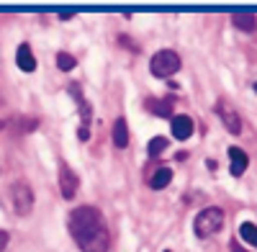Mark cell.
I'll return each mask as SVG.
<instances>
[{
  "mask_svg": "<svg viewBox=\"0 0 257 252\" xmlns=\"http://www.w3.org/2000/svg\"><path fill=\"white\" fill-rule=\"evenodd\" d=\"M67 229L82 252H108L111 232L103 214L93 206H80L67 216Z\"/></svg>",
  "mask_w": 257,
  "mask_h": 252,
  "instance_id": "cell-1",
  "label": "cell"
},
{
  "mask_svg": "<svg viewBox=\"0 0 257 252\" xmlns=\"http://www.w3.org/2000/svg\"><path fill=\"white\" fill-rule=\"evenodd\" d=\"M180 70V54L173 49H162L149 59V72L160 80H170V75H175Z\"/></svg>",
  "mask_w": 257,
  "mask_h": 252,
  "instance_id": "cell-2",
  "label": "cell"
},
{
  "mask_svg": "<svg viewBox=\"0 0 257 252\" xmlns=\"http://www.w3.org/2000/svg\"><path fill=\"white\" fill-rule=\"evenodd\" d=\"M221 226H224V211H221V208H216V206L203 208V211L196 216V224H193V229H196V237H201V239L216 234Z\"/></svg>",
  "mask_w": 257,
  "mask_h": 252,
  "instance_id": "cell-3",
  "label": "cell"
},
{
  "mask_svg": "<svg viewBox=\"0 0 257 252\" xmlns=\"http://www.w3.org/2000/svg\"><path fill=\"white\" fill-rule=\"evenodd\" d=\"M11 203H13V211L18 216H29L31 208H34V191L26 180H16L11 185Z\"/></svg>",
  "mask_w": 257,
  "mask_h": 252,
  "instance_id": "cell-4",
  "label": "cell"
},
{
  "mask_svg": "<svg viewBox=\"0 0 257 252\" xmlns=\"http://www.w3.org/2000/svg\"><path fill=\"white\" fill-rule=\"evenodd\" d=\"M213 111H216V116L221 118V123L226 126V132H229V134H239V132H242V118H239L237 108H234L229 100L221 98V100L216 103V108H213Z\"/></svg>",
  "mask_w": 257,
  "mask_h": 252,
  "instance_id": "cell-5",
  "label": "cell"
},
{
  "mask_svg": "<svg viewBox=\"0 0 257 252\" xmlns=\"http://www.w3.org/2000/svg\"><path fill=\"white\" fill-rule=\"evenodd\" d=\"M77 175L70 170V165H59V191H62V196L67 198V201H72L75 198V193H77Z\"/></svg>",
  "mask_w": 257,
  "mask_h": 252,
  "instance_id": "cell-6",
  "label": "cell"
},
{
  "mask_svg": "<svg viewBox=\"0 0 257 252\" xmlns=\"http://www.w3.org/2000/svg\"><path fill=\"white\" fill-rule=\"evenodd\" d=\"M170 132H173V137L178 142H185L190 134H193V118L180 113V116H173V123H170Z\"/></svg>",
  "mask_w": 257,
  "mask_h": 252,
  "instance_id": "cell-7",
  "label": "cell"
},
{
  "mask_svg": "<svg viewBox=\"0 0 257 252\" xmlns=\"http://www.w3.org/2000/svg\"><path fill=\"white\" fill-rule=\"evenodd\" d=\"M229 157H231V165H229V173H231L234 178H239V175H244V170H247V165H249V157H247V152H244V150H239V147H229Z\"/></svg>",
  "mask_w": 257,
  "mask_h": 252,
  "instance_id": "cell-8",
  "label": "cell"
},
{
  "mask_svg": "<svg viewBox=\"0 0 257 252\" xmlns=\"http://www.w3.org/2000/svg\"><path fill=\"white\" fill-rule=\"evenodd\" d=\"M16 65H18L21 72H34V70H36V57H34V52H31L29 44H21V47H18V52H16Z\"/></svg>",
  "mask_w": 257,
  "mask_h": 252,
  "instance_id": "cell-9",
  "label": "cell"
},
{
  "mask_svg": "<svg viewBox=\"0 0 257 252\" xmlns=\"http://www.w3.org/2000/svg\"><path fill=\"white\" fill-rule=\"evenodd\" d=\"M70 93H72V98H75V103H77V108H80V116H82V129H88V123H90V118H93V108H90V103L82 98L80 85H72V88H70Z\"/></svg>",
  "mask_w": 257,
  "mask_h": 252,
  "instance_id": "cell-10",
  "label": "cell"
},
{
  "mask_svg": "<svg viewBox=\"0 0 257 252\" xmlns=\"http://www.w3.org/2000/svg\"><path fill=\"white\" fill-rule=\"evenodd\" d=\"M231 24L237 26V29H242V31H247V34H252L257 29V18L249 11H237V13L231 16Z\"/></svg>",
  "mask_w": 257,
  "mask_h": 252,
  "instance_id": "cell-11",
  "label": "cell"
},
{
  "mask_svg": "<svg viewBox=\"0 0 257 252\" xmlns=\"http://www.w3.org/2000/svg\"><path fill=\"white\" fill-rule=\"evenodd\" d=\"M111 139H113V147H118V150H123V147L128 144V129H126V118H123V116H118V118L113 121V134H111Z\"/></svg>",
  "mask_w": 257,
  "mask_h": 252,
  "instance_id": "cell-12",
  "label": "cell"
},
{
  "mask_svg": "<svg viewBox=\"0 0 257 252\" xmlns=\"http://www.w3.org/2000/svg\"><path fill=\"white\" fill-rule=\"evenodd\" d=\"M144 108L147 111H152L155 116H162V118H173V103L167 100H147L144 103Z\"/></svg>",
  "mask_w": 257,
  "mask_h": 252,
  "instance_id": "cell-13",
  "label": "cell"
},
{
  "mask_svg": "<svg viewBox=\"0 0 257 252\" xmlns=\"http://www.w3.org/2000/svg\"><path fill=\"white\" fill-rule=\"evenodd\" d=\"M170 180H173V173H170L167 167H160V170L149 178V188H152V191H162V188L170 185Z\"/></svg>",
  "mask_w": 257,
  "mask_h": 252,
  "instance_id": "cell-14",
  "label": "cell"
},
{
  "mask_svg": "<svg viewBox=\"0 0 257 252\" xmlns=\"http://www.w3.org/2000/svg\"><path fill=\"white\" fill-rule=\"evenodd\" d=\"M239 237H242L247 244L257 247V224H252V221H244V224L239 226Z\"/></svg>",
  "mask_w": 257,
  "mask_h": 252,
  "instance_id": "cell-15",
  "label": "cell"
},
{
  "mask_svg": "<svg viewBox=\"0 0 257 252\" xmlns=\"http://www.w3.org/2000/svg\"><path fill=\"white\" fill-rule=\"evenodd\" d=\"M75 65H77V59H75L72 54H67V52H59V54H57V67H59L62 72H72Z\"/></svg>",
  "mask_w": 257,
  "mask_h": 252,
  "instance_id": "cell-16",
  "label": "cell"
},
{
  "mask_svg": "<svg viewBox=\"0 0 257 252\" xmlns=\"http://www.w3.org/2000/svg\"><path fill=\"white\" fill-rule=\"evenodd\" d=\"M165 150H167V139H165V137H155L152 142H149V144H147V152H149V155H152V157H157V155H162Z\"/></svg>",
  "mask_w": 257,
  "mask_h": 252,
  "instance_id": "cell-17",
  "label": "cell"
},
{
  "mask_svg": "<svg viewBox=\"0 0 257 252\" xmlns=\"http://www.w3.org/2000/svg\"><path fill=\"white\" fill-rule=\"evenodd\" d=\"M6 244H8V232H3V229H0V252L6 249Z\"/></svg>",
  "mask_w": 257,
  "mask_h": 252,
  "instance_id": "cell-18",
  "label": "cell"
},
{
  "mask_svg": "<svg viewBox=\"0 0 257 252\" xmlns=\"http://www.w3.org/2000/svg\"><path fill=\"white\" fill-rule=\"evenodd\" d=\"M231 252H247V249H244V247H242L237 239H234V242H231Z\"/></svg>",
  "mask_w": 257,
  "mask_h": 252,
  "instance_id": "cell-19",
  "label": "cell"
},
{
  "mask_svg": "<svg viewBox=\"0 0 257 252\" xmlns=\"http://www.w3.org/2000/svg\"><path fill=\"white\" fill-rule=\"evenodd\" d=\"M72 16H75V13H70V11H62V13H59V18H62V21H70Z\"/></svg>",
  "mask_w": 257,
  "mask_h": 252,
  "instance_id": "cell-20",
  "label": "cell"
},
{
  "mask_svg": "<svg viewBox=\"0 0 257 252\" xmlns=\"http://www.w3.org/2000/svg\"><path fill=\"white\" fill-rule=\"evenodd\" d=\"M3 126H6V123H3V121H0V129H3Z\"/></svg>",
  "mask_w": 257,
  "mask_h": 252,
  "instance_id": "cell-21",
  "label": "cell"
},
{
  "mask_svg": "<svg viewBox=\"0 0 257 252\" xmlns=\"http://www.w3.org/2000/svg\"><path fill=\"white\" fill-rule=\"evenodd\" d=\"M254 93H257V82H254Z\"/></svg>",
  "mask_w": 257,
  "mask_h": 252,
  "instance_id": "cell-22",
  "label": "cell"
},
{
  "mask_svg": "<svg viewBox=\"0 0 257 252\" xmlns=\"http://www.w3.org/2000/svg\"><path fill=\"white\" fill-rule=\"evenodd\" d=\"M165 252H170V249H165Z\"/></svg>",
  "mask_w": 257,
  "mask_h": 252,
  "instance_id": "cell-23",
  "label": "cell"
}]
</instances>
